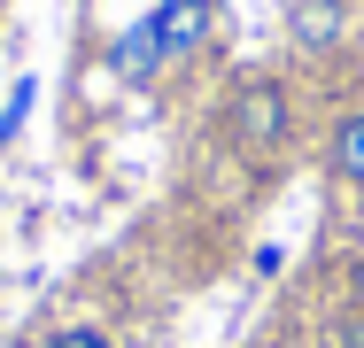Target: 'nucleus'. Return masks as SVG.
Segmentation results:
<instances>
[{
  "instance_id": "obj_1",
  "label": "nucleus",
  "mask_w": 364,
  "mask_h": 348,
  "mask_svg": "<svg viewBox=\"0 0 364 348\" xmlns=\"http://www.w3.org/2000/svg\"><path fill=\"white\" fill-rule=\"evenodd\" d=\"M218 132H225V147L248 155V163H279L294 147V132H302L287 77H240V85L225 93V109H218Z\"/></svg>"
},
{
  "instance_id": "obj_2",
  "label": "nucleus",
  "mask_w": 364,
  "mask_h": 348,
  "mask_svg": "<svg viewBox=\"0 0 364 348\" xmlns=\"http://www.w3.org/2000/svg\"><path fill=\"white\" fill-rule=\"evenodd\" d=\"M147 23H155V62L186 70L202 47H210V31H218V0H155Z\"/></svg>"
},
{
  "instance_id": "obj_3",
  "label": "nucleus",
  "mask_w": 364,
  "mask_h": 348,
  "mask_svg": "<svg viewBox=\"0 0 364 348\" xmlns=\"http://www.w3.org/2000/svg\"><path fill=\"white\" fill-rule=\"evenodd\" d=\"M349 23H357L349 0H294L287 8V39L302 47V55H333V47L349 39Z\"/></svg>"
},
{
  "instance_id": "obj_4",
  "label": "nucleus",
  "mask_w": 364,
  "mask_h": 348,
  "mask_svg": "<svg viewBox=\"0 0 364 348\" xmlns=\"http://www.w3.org/2000/svg\"><path fill=\"white\" fill-rule=\"evenodd\" d=\"M326 170L341 186H364V109H341L326 124Z\"/></svg>"
},
{
  "instance_id": "obj_5",
  "label": "nucleus",
  "mask_w": 364,
  "mask_h": 348,
  "mask_svg": "<svg viewBox=\"0 0 364 348\" xmlns=\"http://www.w3.org/2000/svg\"><path fill=\"white\" fill-rule=\"evenodd\" d=\"M39 348H117V333H109V325H93V317H77V325H55Z\"/></svg>"
},
{
  "instance_id": "obj_6",
  "label": "nucleus",
  "mask_w": 364,
  "mask_h": 348,
  "mask_svg": "<svg viewBox=\"0 0 364 348\" xmlns=\"http://www.w3.org/2000/svg\"><path fill=\"white\" fill-rule=\"evenodd\" d=\"M31 101H39V77H16V93H8V109H0V139H16V124L31 116Z\"/></svg>"
},
{
  "instance_id": "obj_7",
  "label": "nucleus",
  "mask_w": 364,
  "mask_h": 348,
  "mask_svg": "<svg viewBox=\"0 0 364 348\" xmlns=\"http://www.w3.org/2000/svg\"><path fill=\"white\" fill-rule=\"evenodd\" d=\"M8 8H16V0H0V16H8Z\"/></svg>"
}]
</instances>
